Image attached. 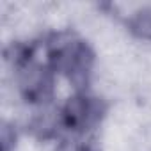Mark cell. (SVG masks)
<instances>
[{
	"instance_id": "6da1fadb",
	"label": "cell",
	"mask_w": 151,
	"mask_h": 151,
	"mask_svg": "<svg viewBox=\"0 0 151 151\" xmlns=\"http://www.w3.org/2000/svg\"><path fill=\"white\" fill-rule=\"evenodd\" d=\"M132 29L140 37L151 39V7H142L133 14Z\"/></svg>"
}]
</instances>
